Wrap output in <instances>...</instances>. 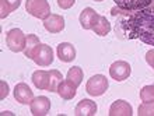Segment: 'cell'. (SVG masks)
<instances>
[{
	"label": "cell",
	"mask_w": 154,
	"mask_h": 116,
	"mask_svg": "<svg viewBox=\"0 0 154 116\" xmlns=\"http://www.w3.org/2000/svg\"><path fill=\"white\" fill-rule=\"evenodd\" d=\"M49 76H51V81H49V90L51 92H57V87L63 81V76L60 72L57 70H49Z\"/></svg>",
	"instance_id": "obj_20"
},
{
	"label": "cell",
	"mask_w": 154,
	"mask_h": 116,
	"mask_svg": "<svg viewBox=\"0 0 154 116\" xmlns=\"http://www.w3.org/2000/svg\"><path fill=\"white\" fill-rule=\"evenodd\" d=\"M14 98L17 102H20L23 105H29L34 99V92L31 91V88L25 83H20L14 87Z\"/></svg>",
	"instance_id": "obj_7"
},
{
	"label": "cell",
	"mask_w": 154,
	"mask_h": 116,
	"mask_svg": "<svg viewBox=\"0 0 154 116\" xmlns=\"http://www.w3.org/2000/svg\"><path fill=\"white\" fill-rule=\"evenodd\" d=\"M45 29L51 34H57L65 29V18L59 14H51L48 18L44 20Z\"/></svg>",
	"instance_id": "obj_10"
},
{
	"label": "cell",
	"mask_w": 154,
	"mask_h": 116,
	"mask_svg": "<svg viewBox=\"0 0 154 116\" xmlns=\"http://www.w3.org/2000/svg\"><path fill=\"white\" fill-rule=\"evenodd\" d=\"M34 62L38 64V66H42V67H46V66H51L53 62V50L52 48L46 44H42L39 46V49L37 50L35 56H34Z\"/></svg>",
	"instance_id": "obj_6"
},
{
	"label": "cell",
	"mask_w": 154,
	"mask_h": 116,
	"mask_svg": "<svg viewBox=\"0 0 154 116\" xmlns=\"http://www.w3.org/2000/svg\"><path fill=\"white\" fill-rule=\"evenodd\" d=\"M119 10L122 14L129 16L122 23L123 31L128 35V38L139 39L143 44L154 46V7L151 6V3L147 7L137 11H128L122 8Z\"/></svg>",
	"instance_id": "obj_1"
},
{
	"label": "cell",
	"mask_w": 154,
	"mask_h": 116,
	"mask_svg": "<svg viewBox=\"0 0 154 116\" xmlns=\"http://www.w3.org/2000/svg\"><path fill=\"white\" fill-rule=\"evenodd\" d=\"M83 77H84V73H83L81 67H79V66H73V67H70V70L67 72V80L73 81L77 87L81 84Z\"/></svg>",
	"instance_id": "obj_21"
},
{
	"label": "cell",
	"mask_w": 154,
	"mask_h": 116,
	"mask_svg": "<svg viewBox=\"0 0 154 116\" xmlns=\"http://www.w3.org/2000/svg\"><path fill=\"white\" fill-rule=\"evenodd\" d=\"M108 87H109V83L106 80V77L102 74H95L87 81L85 91L91 96H101L108 91Z\"/></svg>",
	"instance_id": "obj_3"
},
{
	"label": "cell",
	"mask_w": 154,
	"mask_h": 116,
	"mask_svg": "<svg viewBox=\"0 0 154 116\" xmlns=\"http://www.w3.org/2000/svg\"><path fill=\"white\" fill-rule=\"evenodd\" d=\"M41 45L42 44H41L39 38L37 35H34V34L27 35V44H25V48H24V55L28 59H34V56H35V53H37V50L39 49Z\"/></svg>",
	"instance_id": "obj_17"
},
{
	"label": "cell",
	"mask_w": 154,
	"mask_h": 116,
	"mask_svg": "<svg viewBox=\"0 0 154 116\" xmlns=\"http://www.w3.org/2000/svg\"><path fill=\"white\" fill-rule=\"evenodd\" d=\"M93 31L95 32L97 35H100V36H105V35L109 34L111 24H109V21L106 20V17H104V16L100 17V20H98L97 25L93 28Z\"/></svg>",
	"instance_id": "obj_19"
},
{
	"label": "cell",
	"mask_w": 154,
	"mask_h": 116,
	"mask_svg": "<svg viewBox=\"0 0 154 116\" xmlns=\"http://www.w3.org/2000/svg\"><path fill=\"white\" fill-rule=\"evenodd\" d=\"M21 0H0V11H2V18H6V17L13 13L14 10L20 7Z\"/></svg>",
	"instance_id": "obj_18"
},
{
	"label": "cell",
	"mask_w": 154,
	"mask_h": 116,
	"mask_svg": "<svg viewBox=\"0 0 154 116\" xmlns=\"http://www.w3.org/2000/svg\"><path fill=\"white\" fill-rule=\"evenodd\" d=\"M6 42L11 52H24L25 44H27V35H24V32L20 28H13L7 32Z\"/></svg>",
	"instance_id": "obj_4"
},
{
	"label": "cell",
	"mask_w": 154,
	"mask_h": 116,
	"mask_svg": "<svg viewBox=\"0 0 154 116\" xmlns=\"http://www.w3.org/2000/svg\"><path fill=\"white\" fill-rule=\"evenodd\" d=\"M119 8L128 10V11H137L142 8L147 7L153 0H114Z\"/></svg>",
	"instance_id": "obj_13"
},
{
	"label": "cell",
	"mask_w": 154,
	"mask_h": 116,
	"mask_svg": "<svg viewBox=\"0 0 154 116\" xmlns=\"http://www.w3.org/2000/svg\"><path fill=\"white\" fill-rule=\"evenodd\" d=\"M57 94L60 95L62 99H65V101L73 99L77 94V85L70 80L62 81L60 84H59V87H57Z\"/></svg>",
	"instance_id": "obj_14"
},
{
	"label": "cell",
	"mask_w": 154,
	"mask_h": 116,
	"mask_svg": "<svg viewBox=\"0 0 154 116\" xmlns=\"http://www.w3.org/2000/svg\"><path fill=\"white\" fill-rule=\"evenodd\" d=\"M130 73H132V69H130V64L125 60H118L114 62L109 67V74L111 77L116 81H125L126 78H129Z\"/></svg>",
	"instance_id": "obj_5"
},
{
	"label": "cell",
	"mask_w": 154,
	"mask_h": 116,
	"mask_svg": "<svg viewBox=\"0 0 154 116\" xmlns=\"http://www.w3.org/2000/svg\"><path fill=\"white\" fill-rule=\"evenodd\" d=\"M56 53L57 57L63 63H69V62H73L76 59V48L69 42H62V44L57 45Z\"/></svg>",
	"instance_id": "obj_12"
},
{
	"label": "cell",
	"mask_w": 154,
	"mask_h": 116,
	"mask_svg": "<svg viewBox=\"0 0 154 116\" xmlns=\"http://www.w3.org/2000/svg\"><path fill=\"white\" fill-rule=\"evenodd\" d=\"M100 14H98L94 8L87 7L84 8L80 14V24L84 29H93L97 25L98 20H100Z\"/></svg>",
	"instance_id": "obj_8"
},
{
	"label": "cell",
	"mask_w": 154,
	"mask_h": 116,
	"mask_svg": "<svg viewBox=\"0 0 154 116\" xmlns=\"http://www.w3.org/2000/svg\"><path fill=\"white\" fill-rule=\"evenodd\" d=\"M76 0H57V4H59V7L63 8V10H67V8L73 7V4Z\"/></svg>",
	"instance_id": "obj_24"
},
{
	"label": "cell",
	"mask_w": 154,
	"mask_h": 116,
	"mask_svg": "<svg viewBox=\"0 0 154 116\" xmlns=\"http://www.w3.org/2000/svg\"><path fill=\"white\" fill-rule=\"evenodd\" d=\"M140 99L143 102H154V84L146 85L140 90Z\"/></svg>",
	"instance_id": "obj_22"
},
{
	"label": "cell",
	"mask_w": 154,
	"mask_h": 116,
	"mask_svg": "<svg viewBox=\"0 0 154 116\" xmlns=\"http://www.w3.org/2000/svg\"><path fill=\"white\" fill-rule=\"evenodd\" d=\"M94 2H102V0H94Z\"/></svg>",
	"instance_id": "obj_27"
},
{
	"label": "cell",
	"mask_w": 154,
	"mask_h": 116,
	"mask_svg": "<svg viewBox=\"0 0 154 116\" xmlns=\"http://www.w3.org/2000/svg\"><path fill=\"white\" fill-rule=\"evenodd\" d=\"M25 10L32 17L45 20L51 16V6L48 0H27L25 2Z\"/></svg>",
	"instance_id": "obj_2"
},
{
	"label": "cell",
	"mask_w": 154,
	"mask_h": 116,
	"mask_svg": "<svg viewBox=\"0 0 154 116\" xmlns=\"http://www.w3.org/2000/svg\"><path fill=\"white\" fill-rule=\"evenodd\" d=\"M31 108V113L35 116H45L51 109V101L48 96H37L34 98L32 102L29 104Z\"/></svg>",
	"instance_id": "obj_9"
},
{
	"label": "cell",
	"mask_w": 154,
	"mask_h": 116,
	"mask_svg": "<svg viewBox=\"0 0 154 116\" xmlns=\"http://www.w3.org/2000/svg\"><path fill=\"white\" fill-rule=\"evenodd\" d=\"M0 85H2V94H0V99H4L8 94V85L6 81H0Z\"/></svg>",
	"instance_id": "obj_25"
},
{
	"label": "cell",
	"mask_w": 154,
	"mask_h": 116,
	"mask_svg": "<svg viewBox=\"0 0 154 116\" xmlns=\"http://www.w3.org/2000/svg\"><path fill=\"white\" fill-rule=\"evenodd\" d=\"M109 116H132L133 115V109L132 105L125 99H118L109 108Z\"/></svg>",
	"instance_id": "obj_11"
},
{
	"label": "cell",
	"mask_w": 154,
	"mask_h": 116,
	"mask_svg": "<svg viewBox=\"0 0 154 116\" xmlns=\"http://www.w3.org/2000/svg\"><path fill=\"white\" fill-rule=\"evenodd\" d=\"M49 81H51V76H49V70H37L32 74V83L38 90H49Z\"/></svg>",
	"instance_id": "obj_16"
},
{
	"label": "cell",
	"mask_w": 154,
	"mask_h": 116,
	"mask_svg": "<svg viewBox=\"0 0 154 116\" xmlns=\"http://www.w3.org/2000/svg\"><path fill=\"white\" fill-rule=\"evenodd\" d=\"M140 116H154V102H143L137 109Z\"/></svg>",
	"instance_id": "obj_23"
},
{
	"label": "cell",
	"mask_w": 154,
	"mask_h": 116,
	"mask_svg": "<svg viewBox=\"0 0 154 116\" xmlns=\"http://www.w3.org/2000/svg\"><path fill=\"white\" fill-rule=\"evenodd\" d=\"M146 62L154 69V49H150V50L146 53Z\"/></svg>",
	"instance_id": "obj_26"
},
{
	"label": "cell",
	"mask_w": 154,
	"mask_h": 116,
	"mask_svg": "<svg viewBox=\"0 0 154 116\" xmlns=\"http://www.w3.org/2000/svg\"><path fill=\"white\" fill-rule=\"evenodd\" d=\"M95 113H97V104L91 99L80 101L74 111L76 116H94Z\"/></svg>",
	"instance_id": "obj_15"
}]
</instances>
